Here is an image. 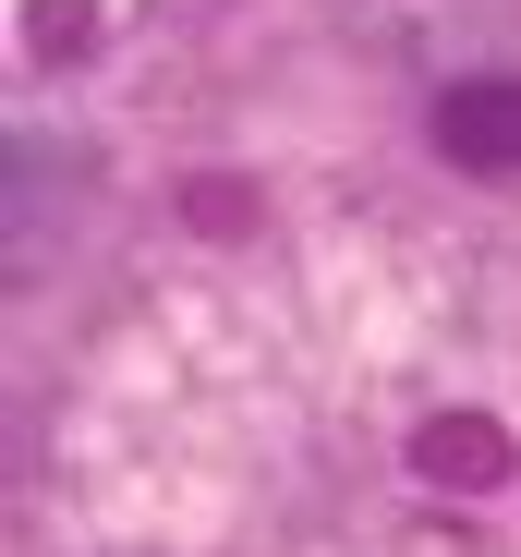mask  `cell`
I'll return each mask as SVG.
<instances>
[{"label": "cell", "mask_w": 521, "mask_h": 557, "mask_svg": "<svg viewBox=\"0 0 521 557\" xmlns=\"http://www.w3.org/2000/svg\"><path fill=\"white\" fill-rule=\"evenodd\" d=\"M412 473L437 485V497L509 485V424H497V412H424V424H412Z\"/></svg>", "instance_id": "cell-1"}, {"label": "cell", "mask_w": 521, "mask_h": 557, "mask_svg": "<svg viewBox=\"0 0 521 557\" xmlns=\"http://www.w3.org/2000/svg\"><path fill=\"white\" fill-rule=\"evenodd\" d=\"M85 37H98V13H85V0H37V49H49V61L85 49Z\"/></svg>", "instance_id": "cell-3"}, {"label": "cell", "mask_w": 521, "mask_h": 557, "mask_svg": "<svg viewBox=\"0 0 521 557\" xmlns=\"http://www.w3.org/2000/svg\"><path fill=\"white\" fill-rule=\"evenodd\" d=\"M437 146L461 170H521V73H473L437 98Z\"/></svg>", "instance_id": "cell-2"}]
</instances>
